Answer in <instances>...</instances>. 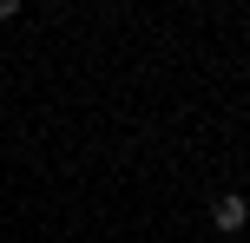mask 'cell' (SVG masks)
Wrapping results in <instances>:
<instances>
[{
    "label": "cell",
    "mask_w": 250,
    "mask_h": 243,
    "mask_svg": "<svg viewBox=\"0 0 250 243\" xmlns=\"http://www.w3.org/2000/svg\"><path fill=\"white\" fill-rule=\"evenodd\" d=\"M211 230H217V237H237V230H250V197H244V191L211 197Z\"/></svg>",
    "instance_id": "obj_1"
},
{
    "label": "cell",
    "mask_w": 250,
    "mask_h": 243,
    "mask_svg": "<svg viewBox=\"0 0 250 243\" xmlns=\"http://www.w3.org/2000/svg\"><path fill=\"white\" fill-rule=\"evenodd\" d=\"M7 20H20V0H0V26Z\"/></svg>",
    "instance_id": "obj_2"
}]
</instances>
